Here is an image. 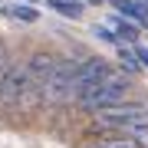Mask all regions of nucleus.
<instances>
[{
	"label": "nucleus",
	"instance_id": "nucleus-1",
	"mask_svg": "<svg viewBox=\"0 0 148 148\" xmlns=\"http://www.w3.org/2000/svg\"><path fill=\"white\" fill-rule=\"evenodd\" d=\"M128 92H132V76H128V73H115V69H109L99 82H92L86 92L76 95V102H79V109L95 112V109L112 106V102L128 99Z\"/></svg>",
	"mask_w": 148,
	"mask_h": 148
},
{
	"label": "nucleus",
	"instance_id": "nucleus-2",
	"mask_svg": "<svg viewBox=\"0 0 148 148\" xmlns=\"http://www.w3.org/2000/svg\"><path fill=\"white\" fill-rule=\"evenodd\" d=\"M92 122L99 128H106V132H128L132 125H145L148 122V106L132 102V99H122V102H112L106 109H95Z\"/></svg>",
	"mask_w": 148,
	"mask_h": 148
},
{
	"label": "nucleus",
	"instance_id": "nucleus-3",
	"mask_svg": "<svg viewBox=\"0 0 148 148\" xmlns=\"http://www.w3.org/2000/svg\"><path fill=\"white\" fill-rule=\"evenodd\" d=\"M73 69H76L73 59L56 56L49 76L43 79V106H63L73 99Z\"/></svg>",
	"mask_w": 148,
	"mask_h": 148
},
{
	"label": "nucleus",
	"instance_id": "nucleus-4",
	"mask_svg": "<svg viewBox=\"0 0 148 148\" xmlns=\"http://www.w3.org/2000/svg\"><path fill=\"white\" fill-rule=\"evenodd\" d=\"M109 69H112V66H109L106 56H86L82 63H76V69H73V99H76L79 92H86L92 82H99Z\"/></svg>",
	"mask_w": 148,
	"mask_h": 148
},
{
	"label": "nucleus",
	"instance_id": "nucleus-5",
	"mask_svg": "<svg viewBox=\"0 0 148 148\" xmlns=\"http://www.w3.org/2000/svg\"><path fill=\"white\" fill-rule=\"evenodd\" d=\"M40 109H43V86L27 73V82H23V89H20V95H16V102H13L10 112H16V115H23V119H30V115H36Z\"/></svg>",
	"mask_w": 148,
	"mask_h": 148
},
{
	"label": "nucleus",
	"instance_id": "nucleus-6",
	"mask_svg": "<svg viewBox=\"0 0 148 148\" xmlns=\"http://www.w3.org/2000/svg\"><path fill=\"white\" fill-rule=\"evenodd\" d=\"M23 82H27V66L13 63L10 73L3 76V82H0V112H10L13 109V102H16V95H20Z\"/></svg>",
	"mask_w": 148,
	"mask_h": 148
},
{
	"label": "nucleus",
	"instance_id": "nucleus-7",
	"mask_svg": "<svg viewBox=\"0 0 148 148\" xmlns=\"http://www.w3.org/2000/svg\"><path fill=\"white\" fill-rule=\"evenodd\" d=\"M53 63H56V56L49 53V49H33V53L27 56V63H23V66H27V73L43 86V79H46L49 69H53Z\"/></svg>",
	"mask_w": 148,
	"mask_h": 148
},
{
	"label": "nucleus",
	"instance_id": "nucleus-8",
	"mask_svg": "<svg viewBox=\"0 0 148 148\" xmlns=\"http://www.w3.org/2000/svg\"><path fill=\"white\" fill-rule=\"evenodd\" d=\"M112 3L119 7L122 16L135 20L138 27H148V3H142V0H112Z\"/></svg>",
	"mask_w": 148,
	"mask_h": 148
},
{
	"label": "nucleus",
	"instance_id": "nucleus-9",
	"mask_svg": "<svg viewBox=\"0 0 148 148\" xmlns=\"http://www.w3.org/2000/svg\"><path fill=\"white\" fill-rule=\"evenodd\" d=\"M112 30H115V36H119V43H138V23L135 20H125V16H115L112 20Z\"/></svg>",
	"mask_w": 148,
	"mask_h": 148
},
{
	"label": "nucleus",
	"instance_id": "nucleus-10",
	"mask_svg": "<svg viewBox=\"0 0 148 148\" xmlns=\"http://www.w3.org/2000/svg\"><path fill=\"white\" fill-rule=\"evenodd\" d=\"M119 63H122V69H125L128 76H138V73H142V63H138L132 43H119Z\"/></svg>",
	"mask_w": 148,
	"mask_h": 148
},
{
	"label": "nucleus",
	"instance_id": "nucleus-11",
	"mask_svg": "<svg viewBox=\"0 0 148 148\" xmlns=\"http://www.w3.org/2000/svg\"><path fill=\"white\" fill-rule=\"evenodd\" d=\"M89 148H142V145H138L132 135L115 132V135H109V138H99V142H95V145H89Z\"/></svg>",
	"mask_w": 148,
	"mask_h": 148
},
{
	"label": "nucleus",
	"instance_id": "nucleus-12",
	"mask_svg": "<svg viewBox=\"0 0 148 148\" xmlns=\"http://www.w3.org/2000/svg\"><path fill=\"white\" fill-rule=\"evenodd\" d=\"M46 3L53 7L56 13H63V16H73V20L82 16V3H76V0H46Z\"/></svg>",
	"mask_w": 148,
	"mask_h": 148
},
{
	"label": "nucleus",
	"instance_id": "nucleus-13",
	"mask_svg": "<svg viewBox=\"0 0 148 148\" xmlns=\"http://www.w3.org/2000/svg\"><path fill=\"white\" fill-rule=\"evenodd\" d=\"M7 13H10L13 20H23V23H36V20H40V13L33 10V7H27V3H20V7H10Z\"/></svg>",
	"mask_w": 148,
	"mask_h": 148
},
{
	"label": "nucleus",
	"instance_id": "nucleus-14",
	"mask_svg": "<svg viewBox=\"0 0 148 148\" xmlns=\"http://www.w3.org/2000/svg\"><path fill=\"white\" fill-rule=\"evenodd\" d=\"M10 66H13V53L3 46V43H0V82H3V76L10 73Z\"/></svg>",
	"mask_w": 148,
	"mask_h": 148
},
{
	"label": "nucleus",
	"instance_id": "nucleus-15",
	"mask_svg": "<svg viewBox=\"0 0 148 148\" xmlns=\"http://www.w3.org/2000/svg\"><path fill=\"white\" fill-rule=\"evenodd\" d=\"M125 135H132V138H135V142L142 145V148H148V122H145V125H132Z\"/></svg>",
	"mask_w": 148,
	"mask_h": 148
},
{
	"label": "nucleus",
	"instance_id": "nucleus-16",
	"mask_svg": "<svg viewBox=\"0 0 148 148\" xmlns=\"http://www.w3.org/2000/svg\"><path fill=\"white\" fill-rule=\"evenodd\" d=\"M92 33H95V36H99L102 43H112V46H119V36H115V33H112L109 27H95Z\"/></svg>",
	"mask_w": 148,
	"mask_h": 148
},
{
	"label": "nucleus",
	"instance_id": "nucleus-17",
	"mask_svg": "<svg viewBox=\"0 0 148 148\" xmlns=\"http://www.w3.org/2000/svg\"><path fill=\"white\" fill-rule=\"evenodd\" d=\"M135 46V56H138V63H142V69L148 73V46H142V43H132Z\"/></svg>",
	"mask_w": 148,
	"mask_h": 148
},
{
	"label": "nucleus",
	"instance_id": "nucleus-18",
	"mask_svg": "<svg viewBox=\"0 0 148 148\" xmlns=\"http://www.w3.org/2000/svg\"><path fill=\"white\" fill-rule=\"evenodd\" d=\"M86 3H102V0H86Z\"/></svg>",
	"mask_w": 148,
	"mask_h": 148
},
{
	"label": "nucleus",
	"instance_id": "nucleus-19",
	"mask_svg": "<svg viewBox=\"0 0 148 148\" xmlns=\"http://www.w3.org/2000/svg\"><path fill=\"white\" fill-rule=\"evenodd\" d=\"M142 3H148V0H142Z\"/></svg>",
	"mask_w": 148,
	"mask_h": 148
}]
</instances>
